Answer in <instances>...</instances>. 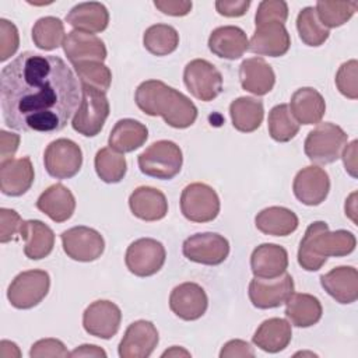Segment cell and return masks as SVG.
Wrapping results in <instances>:
<instances>
[{"label":"cell","instance_id":"obj_6","mask_svg":"<svg viewBox=\"0 0 358 358\" xmlns=\"http://www.w3.org/2000/svg\"><path fill=\"white\" fill-rule=\"evenodd\" d=\"M109 101L105 92L81 85V99L71 126L77 133L85 137H94L102 130L109 116Z\"/></svg>","mask_w":358,"mask_h":358},{"label":"cell","instance_id":"obj_28","mask_svg":"<svg viewBox=\"0 0 358 358\" xmlns=\"http://www.w3.org/2000/svg\"><path fill=\"white\" fill-rule=\"evenodd\" d=\"M20 236L24 239V253L31 260H41L50 255L55 246V234L39 220L22 221Z\"/></svg>","mask_w":358,"mask_h":358},{"label":"cell","instance_id":"obj_17","mask_svg":"<svg viewBox=\"0 0 358 358\" xmlns=\"http://www.w3.org/2000/svg\"><path fill=\"white\" fill-rule=\"evenodd\" d=\"M292 190L302 204L319 206L326 200L330 190L329 175L315 165L302 168L294 178Z\"/></svg>","mask_w":358,"mask_h":358},{"label":"cell","instance_id":"obj_53","mask_svg":"<svg viewBox=\"0 0 358 358\" xmlns=\"http://www.w3.org/2000/svg\"><path fill=\"white\" fill-rule=\"evenodd\" d=\"M70 357H106V352L98 345L83 344L70 352Z\"/></svg>","mask_w":358,"mask_h":358},{"label":"cell","instance_id":"obj_5","mask_svg":"<svg viewBox=\"0 0 358 358\" xmlns=\"http://www.w3.org/2000/svg\"><path fill=\"white\" fill-rule=\"evenodd\" d=\"M348 136L337 124L324 122L317 124L305 138L303 150L306 157L315 164H331L341 157L347 145Z\"/></svg>","mask_w":358,"mask_h":358},{"label":"cell","instance_id":"obj_20","mask_svg":"<svg viewBox=\"0 0 358 358\" xmlns=\"http://www.w3.org/2000/svg\"><path fill=\"white\" fill-rule=\"evenodd\" d=\"M35 172L29 157L13 158L0 165V190L6 196L18 197L29 190Z\"/></svg>","mask_w":358,"mask_h":358},{"label":"cell","instance_id":"obj_3","mask_svg":"<svg viewBox=\"0 0 358 358\" xmlns=\"http://www.w3.org/2000/svg\"><path fill=\"white\" fill-rule=\"evenodd\" d=\"M357 239L352 232L345 229L329 231L324 221L312 222L299 243L298 263L306 271H317L327 257H341L354 252Z\"/></svg>","mask_w":358,"mask_h":358},{"label":"cell","instance_id":"obj_10","mask_svg":"<svg viewBox=\"0 0 358 358\" xmlns=\"http://www.w3.org/2000/svg\"><path fill=\"white\" fill-rule=\"evenodd\" d=\"M166 259L164 245L152 238H140L130 243L124 263L129 271L137 277H150L158 273Z\"/></svg>","mask_w":358,"mask_h":358},{"label":"cell","instance_id":"obj_1","mask_svg":"<svg viewBox=\"0 0 358 358\" xmlns=\"http://www.w3.org/2000/svg\"><path fill=\"white\" fill-rule=\"evenodd\" d=\"M81 87L66 62L34 52L18 55L0 73L4 123L20 131L53 133L80 105Z\"/></svg>","mask_w":358,"mask_h":358},{"label":"cell","instance_id":"obj_32","mask_svg":"<svg viewBox=\"0 0 358 358\" xmlns=\"http://www.w3.org/2000/svg\"><path fill=\"white\" fill-rule=\"evenodd\" d=\"M256 228L271 236H287L298 228V217L287 207L271 206L262 210L255 218Z\"/></svg>","mask_w":358,"mask_h":358},{"label":"cell","instance_id":"obj_50","mask_svg":"<svg viewBox=\"0 0 358 358\" xmlns=\"http://www.w3.org/2000/svg\"><path fill=\"white\" fill-rule=\"evenodd\" d=\"M221 358H232V357H242V358H253L255 351L249 343L243 340H231L224 344L221 352Z\"/></svg>","mask_w":358,"mask_h":358},{"label":"cell","instance_id":"obj_34","mask_svg":"<svg viewBox=\"0 0 358 358\" xmlns=\"http://www.w3.org/2000/svg\"><path fill=\"white\" fill-rule=\"evenodd\" d=\"M320 301L310 294H291L285 302V316L296 327H310L322 319Z\"/></svg>","mask_w":358,"mask_h":358},{"label":"cell","instance_id":"obj_15","mask_svg":"<svg viewBox=\"0 0 358 358\" xmlns=\"http://www.w3.org/2000/svg\"><path fill=\"white\" fill-rule=\"evenodd\" d=\"M122 312L119 306L110 301L99 299L87 306L83 313V327L94 337L103 340L112 338L120 327Z\"/></svg>","mask_w":358,"mask_h":358},{"label":"cell","instance_id":"obj_42","mask_svg":"<svg viewBox=\"0 0 358 358\" xmlns=\"http://www.w3.org/2000/svg\"><path fill=\"white\" fill-rule=\"evenodd\" d=\"M81 85L106 92L112 83V73L102 62H83L73 66Z\"/></svg>","mask_w":358,"mask_h":358},{"label":"cell","instance_id":"obj_29","mask_svg":"<svg viewBox=\"0 0 358 358\" xmlns=\"http://www.w3.org/2000/svg\"><path fill=\"white\" fill-rule=\"evenodd\" d=\"M289 110L298 123L316 124L326 112V102L319 91L312 87H303L292 94Z\"/></svg>","mask_w":358,"mask_h":358},{"label":"cell","instance_id":"obj_47","mask_svg":"<svg viewBox=\"0 0 358 358\" xmlns=\"http://www.w3.org/2000/svg\"><path fill=\"white\" fill-rule=\"evenodd\" d=\"M31 358H46V357H70L64 344L57 338H42L32 344L29 350Z\"/></svg>","mask_w":358,"mask_h":358},{"label":"cell","instance_id":"obj_51","mask_svg":"<svg viewBox=\"0 0 358 358\" xmlns=\"http://www.w3.org/2000/svg\"><path fill=\"white\" fill-rule=\"evenodd\" d=\"M20 145V136L14 133H8L6 130L0 131V157L1 162L13 159L15 151Z\"/></svg>","mask_w":358,"mask_h":358},{"label":"cell","instance_id":"obj_54","mask_svg":"<svg viewBox=\"0 0 358 358\" xmlns=\"http://www.w3.org/2000/svg\"><path fill=\"white\" fill-rule=\"evenodd\" d=\"M178 355L189 357V355H190V352H187L186 350H182V348H179V347H176V345H173L171 350H166V351L162 354V357H178Z\"/></svg>","mask_w":358,"mask_h":358},{"label":"cell","instance_id":"obj_40","mask_svg":"<svg viewBox=\"0 0 358 358\" xmlns=\"http://www.w3.org/2000/svg\"><path fill=\"white\" fill-rule=\"evenodd\" d=\"M358 1H330L319 0L316 3V14L323 27L337 28L345 24L357 11Z\"/></svg>","mask_w":358,"mask_h":358},{"label":"cell","instance_id":"obj_49","mask_svg":"<svg viewBox=\"0 0 358 358\" xmlns=\"http://www.w3.org/2000/svg\"><path fill=\"white\" fill-rule=\"evenodd\" d=\"M250 7L249 0H218L215 1V8L218 14L224 17H242L246 14L248 8Z\"/></svg>","mask_w":358,"mask_h":358},{"label":"cell","instance_id":"obj_22","mask_svg":"<svg viewBox=\"0 0 358 358\" xmlns=\"http://www.w3.org/2000/svg\"><path fill=\"white\" fill-rule=\"evenodd\" d=\"M320 285L338 303H352L358 299V271L352 266H338L320 275Z\"/></svg>","mask_w":358,"mask_h":358},{"label":"cell","instance_id":"obj_8","mask_svg":"<svg viewBox=\"0 0 358 358\" xmlns=\"http://www.w3.org/2000/svg\"><path fill=\"white\" fill-rule=\"evenodd\" d=\"M50 277L45 270H28L14 277L7 289L10 303L17 309H31L48 295Z\"/></svg>","mask_w":358,"mask_h":358},{"label":"cell","instance_id":"obj_43","mask_svg":"<svg viewBox=\"0 0 358 358\" xmlns=\"http://www.w3.org/2000/svg\"><path fill=\"white\" fill-rule=\"evenodd\" d=\"M358 62L351 59L343 63L336 74V85L337 90L350 99L358 98Z\"/></svg>","mask_w":358,"mask_h":358},{"label":"cell","instance_id":"obj_35","mask_svg":"<svg viewBox=\"0 0 358 358\" xmlns=\"http://www.w3.org/2000/svg\"><path fill=\"white\" fill-rule=\"evenodd\" d=\"M229 115L238 131L252 133L257 130L263 122V102L252 96H239L231 102Z\"/></svg>","mask_w":358,"mask_h":358},{"label":"cell","instance_id":"obj_18","mask_svg":"<svg viewBox=\"0 0 358 358\" xmlns=\"http://www.w3.org/2000/svg\"><path fill=\"white\" fill-rule=\"evenodd\" d=\"M207 306V294L196 282H182L169 295V308L182 320L200 319L206 313Z\"/></svg>","mask_w":358,"mask_h":358},{"label":"cell","instance_id":"obj_11","mask_svg":"<svg viewBox=\"0 0 358 358\" xmlns=\"http://www.w3.org/2000/svg\"><path fill=\"white\" fill-rule=\"evenodd\" d=\"M183 81L189 92L204 102L215 99L222 91L221 73L204 59H194L186 64Z\"/></svg>","mask_w":358,"mask_h":358},{"label":"cell","instance_id":"obj_13","mask_svg":"<svg viewBox=\"0 0 358 358\" xmlns=\"http://www.w3.org/2000/svg\"><path fill=\"white\" fill-rule=\"evenodd\" d=\"M60 238L64 253L76 262H94L99 259L105 250L102 235L90 227H73L63 231Z\"/></svg>","mask_w":358,"mask_h":358},{"label":"cell","instance_id":"obj_31","mask_svg":"<svg viewBox=\"0 0 358 358\" xmlns=\"http://www.w3.org/2000/svg\"><path fill=\"white\" fill-rule=\"evenodd\" d=\"M292 337L291 324L281 317L264 320L255 331L252 341L256 347L266 352H280L288 347Z\"/></svg>","mask_w":358,"mask_h":358},{"label":"cell","instance_id":"obj_14","mask_svg":"<svg viewBox=\"0 0 358 358\" xmlns=\"http://www.w3.org/2000/svg\"><path fill=\"white\" fill-rule=\"evenodd\" d=\"M249 299L257 309L278 308L287 302L294 292L291 274L284 273L274 278L255 277L249 282Z\"/></svg>","mask_w":358,"mask_h":358},{"label":"cell","instance_id":"obj_23","mask_svg":"<svg viewBox=\"0 0 358 358\" xmlns=\"http://www.w3.org/2000/svg\"><path fill=\"white\" fill-rule=\"evenodd\" d=\"M208 49L221 59L236 60L249 49V41L245 31L239 27L224 25L210 34Z\"/></svg>","mask_w":358,"mask_h":358},{"label":"cell","instance_id":"obj_44","mask_svg":"<svg viewBox=\"0 0 358 358\" xmlns=\"http://www.w3.org/2000/svg\"><path fill=\"white\" fill-rule=\"evenodd\" d=\"M288 18V6L282 0H264L259 4L256 15H255V24L262 25L266 22H281L284 24Z\"/></svg>","mask_w":358,"mask_h":358},{"label":"cell","instance_id":"obj_39","mask_svg":"<svg viewBox=\"0 0 358 358\" xmlns=\"http://www.w3.org/2000/svg\"><path fill=\"white\" fill-rule=\"evenodd\" d=\"M268 134L278 143H287L294 138L299 131V123L294 119L289 106L280 103L268 112Z\"/></svg>","mask_w":358,"mask_h":358},{"label":"cell","instance_id":"obj_26","mask_svg":"<svg viewBox=\"0 0 358 358\" xmlns=\"http://www.w3.org/2000/svg\"><path fill=\"white\" fill-rule=\"evenodd\" d=\"M129 207L134 217L143 221L162 220L168 213L165 194L151 186H140L129 197Z\"/></svg>","mask_w":358,"mask_h":358},{"label":"cell","instance_id":"obj_21","mask_svg":"<svg viewBox=\"0 0 358 358\" xmlns=\"http://www.w3.org/2000/svg\"><path fill=\"white\" fill-rule=\"evenodd\" d=\"M63 50L74 66L83 62H102L106 59V48L102 39L94 34L81 31H71L66 35L63 42Z\"/></svg>","mask_w":358,"mask_h":358},{"label":"cell","instance_id":"obj_38","mask_svg":"<svg viewBox=\"0 0 358 358\" xmlns=\"http://www.w3.org/2000/svg\"><path fill=\"white\" fill-rule=\"evenodd\" d=\"M64 25L57 17H42L32 27V41L42 50H53L64 42Z\"/></svg>","mask_w":358,"mask_h":358},{"label":"cell","instance_id":"obj_9","mask_svg":"<svg viewBox=\"0 0 358 358\" xmlns=\"http://www.w3.org/2000/svg\"><path fill=\"white\" fill-rule=\"evenodd\" d=\"M43 164L52 178L70 179L78 173L83 165V151L73 140L57 138L46 147Z\"/></svg>","mask_w":358,"mask_h":358},{"label":"cell","instance_id":"obj_12","mask_svg":"<svg viewBox=\"0 0 358 358\" xmlns=\"http://www.w3.org/2000/svg\"><path fill=\"white\" fill-rule=\"evenodd\" d=\"M183 256L194 263L206 266L221 264L229 255V242L220 234L203 232L185 239Z\"/></svg>","mask_w":358,"mask_h":358},{"label":"cell","instance_id":"obj_41","mask_svg":"<svg viewBox=\"0 0 358 358\" xmlns=\"http://www.w3.org/2000/svg\"><path fill=\"white\" fill-rule=\"evenodd\" d=\"M296 29L301 41L308 46H320L330 35L329 29L319 21L313 7H305L298 13Z\"/></svg>","mask_w":358,"mask_h":358},{"label":"cell","instance_id":"obj_25","mask_svg":"<svg viewBox=\"0 0 358 358\" xmlns=\"http://www.w3.org/2000/svg\"><path fill=\"white\" fill-rule=\"evenodd\" d=\"M288 267L287 250L275 243H262L252 252L250 268L255 277L274 278L285 273Z\"/></svg>","mask_w":358,"mask_h":358},{"label":"cell","instance_id":"obj_24","mask_svg":"<svg viewBox=\"0 0 358 358\" xmlns=\"http://www.w3.org/2000/svg\"><path fill=\"white\" fill-rule=\"evenodd\" d=\"M239 81L245 91L260 96L273 90L275 74L263 57H249L239 66Z\"/></svg>","mask_w":358,"mask_h":358},{"label":"cell","instance_id":"obj_52","mask_svg":"<svg viewBox=\"0 0 358 358\" xmlns=\"http://www.w3.org/2000/svg\"><path fill=\"white\" fill-rule=\"evenodd\" d=\"M343 161H344V166H345V171L352 176L355 178L357 176V140L351 141L344 152H343Z\"/></svg>","mask_w":358,"mask_h":358},{"label":"cell","instance_id":"obj_33","mask_svg":"<svg viewBox=\"0 0 358 358\" xmlns=\"http://www.w3.org/2000/svg\"><path fill=\"white\" fill-rule=\"evenodd\" d=\"M148 138L147 127L134 119H120L110 130L108 144L117 152H131Z\"/></svg>","mask_w":358,"mask_h":358},{"label":"cell","instance_id":"obj_27","mask_svg":"<svg viewBox=\"0 0 358 358\" xmlns=\"http://www.w3.org/2000/svg\"><path fill=\"white\" fill-rule=\"evenodd\" d=\"M36 208L52 221L64 222L71 218L76 210V199L64 185L55 183L38 197Z\"/></svg>","mask_w":358,"mask_h":358},{"label":"cell","instance_id":"obj_30","mask_svg":"<svg viewBox=\"0 0 358 358\" xmlns=\"http://www.w3.org/2000/svg\"><path fill=\"white\" fill-rule=\"evenodd\" d=\"M66 21L77 31L96 34L106 29L109 24V13L102 3H80L67 13Z\"/></svg>","mask_w":358,"mask_h":358},{"label":"cell","instance_id":"obj_37","mask_svg":"<svg viewBox=\"0 0 358 358\" xmlns=\"http://www.w3.org/2000/svg\"><path fill=\"white\" fill-rule=\"evenodd\" d=\"M96 175L105 183L120 182L127 171V164L124 155L112 150L110 147L101 148L94 159Z\"/></svg>","mask_w":358,"mask_h":358},{"label":"cell","instance_id":"obj_7","mask_svg":"<svg viewBox=\"0 0 358 358\" xmlns=\"http://www.w3.org/2000/svg\"><path fill=\"white\" fill-rule=\"evenodd\" d=\"M180 211L192 222H210L220 213L217 192L201 182L187 185L180 194Z\"/></svg>","mask_w":358,"mask_h":358},{"label":"cell","instance_id":"obj_36","mask_svg":"<svg viewBox=\"0 0 358 358\" xmlns=\"http://www.w3.org/2000/svg\"><path fill=\"white\" fill-rule=\"evenodd\" d=\"M143 45L154 56H166L176 50L179 45V34L171 25L155 24L145 29Z\"/></svg>","mask_w":358,"mask_h":358},{"label":"cell","instance_id":"obj_46","mask_svg":"<svg viewBox=\"0 0 358 358\" xmlns=\"http://www.w3.org/2000/svg\"><path fill=\"white\" fill-rule=\"evenodd\" d=\"M22 220L15 210L0 208V242L7 243L20 234Z\"/></svg>","mask_w":358,"mask_h":358},{"label":"cell","instance_id":"obj_19","mask_svg":"<svg viewBox=\"0 0 358 358\" xmlns=\"http://www.w3.org/2000/svg\"><path fill=\"white\" fill-rule=\"evenodd\" d=\"M291 46V38L284 24L273 21L257 25L249 42V50L259 56L280 57Z\"/></svg>","mask_w":358,"mask_h":358},{"label":"cell","instance_id":"obj_2","mask_svg":"<svg viewBox=\"0 0 358 358\" xmlns=\"http://www.w3.org/2000/svg\"><path fill=\"white\" fill-rule=\"evenodd\" d=\"M136 105L148 116H161L175 129L190 127L197 119L196 105L180 91L159 80L141 83L134 94Z\"/></svg>","mask_w":358,"mask_h":358},{"label":"cell","instance_id":"obj_45","mask_svg":"<svg viewBox=\"0 0 358 358\" xmlns=\"http://www.w3.org/2000/svg\"><path fill=\"white\" fill-rule=\"evenodd\" d=\"M20 45L17 27L6 18L0 20V62L11 57Z\"/></svg>","mask_w":358,"mask_h":358},{"label":"cell","instance_id":"obj_4","mask_svg":"<svg viewBox=\"0 0 358 358\" xmlns=\"http://www.w3.org/2000/svg\"><path fill=\"white\" fill-rule=\"evenodd\" d=\"M140 171L150 178L169 180L182 168L183 155L179 145L171 140H159L145 148L137 158Z\"/></svg>","mask_w":358,"mask_h":358},{"label":"cell","instance_id":"obj_16","mask_svg":"<svg viewBox=\"0 0 358 358\" xmlns=\"http://www.w3.org/2000/svg\"><path fill=\"white\" fill-rule=\"evenodd\" d=\"M159 341L157 327L148 320H136L124 331L119 343L120 358H147Z\"/></svg>","mask_w":358,"mask_h":358},{"label":"cell","instance_id":"obj_48","mask_svg":"<svg viewBox=\"0 0 358 358\" xmlns=\"http://www.w3.org/2000/svg\"><path fill=\"white\" fill-rule=\"evenodd\" d=\"M154 6L161 13L172 17H183L192 10V1L187 0H155Z\"/></svg>","mask_w":358,"mask_h":358}]
</instances>
